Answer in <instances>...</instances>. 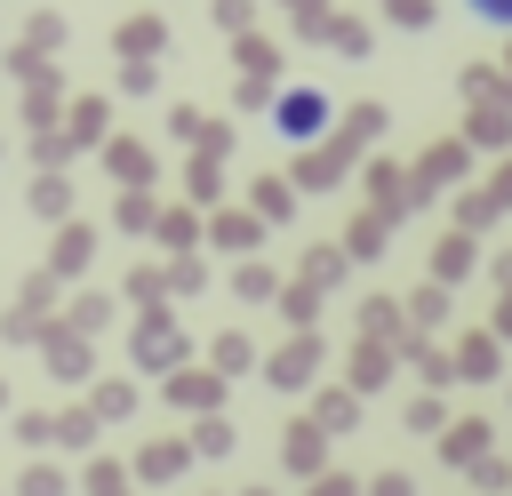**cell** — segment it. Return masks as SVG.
Segmentation results:
<instances>
[{"label": "cell", "instance_id": "5", "mask_svg": "<svg viewBox=\"0 0 512 496\" xmlns=\"http://www.w3.org/2000/svg\"><path fill=\"white\" fill-rule=\"evenodd\" d=\"M312 496H344V480H312Z\"/></svg>", "mask_w": 512, "mask_h": 496}, {"label": "cell", "instance_id": "3", "mask_svg": "<svg viewBox=\"0 0 512 496\" xmlns=\"http://www.w3.org/2000/svg\"><path fill=\"white\" fill-rule=\"evenodd\" d=\"M464 8H472L480 24H512V0H464Z\"/></svg>", "mask_w": 512, "mask_h": 496}, {"label": "cell", "instance_id": "1", "mask_svg": "<svg viewBox=\"0 0 512 496\" xmlns=\"http://www.w3.org/2000/svg\"><path fill=\"white\" fill-rule=\"evenodd\" d=\"M312 128H328V96H312V88L280 96V136H312Z\"/></svg>", "mask_w": 512, "mask_h": 496}, {"label": "cell", "instance_id": "4", "mask_svg": "<svg viewBox=\"0 0 512 496\" xmlns=\"http://www.w3.org/2000/svg\"><path fill=\"white\" fill-rule=\"evenodd\" d=\"M376 496H408V480H400V472H392V480H376Z\"/></svg>", "mask_w": 512, "mask_h": 496}, {"label": "cell", "instance_id": "2", "mask_svg": "<svg viewBox=\"0 0 512 496\" xmlns=\"http://www.w3.org/2000/svg\"><path fill=\"white\" fill-rule=\"evenodd\" d=\"M480 440H488V424H456V440H448V456H480Z\"/></svg>", "mask_w": 512, "mask_h": 496}]
</instances>
